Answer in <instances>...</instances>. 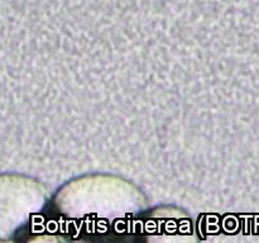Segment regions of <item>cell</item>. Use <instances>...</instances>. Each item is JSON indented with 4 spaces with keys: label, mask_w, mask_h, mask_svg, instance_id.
Segmentation results:
<instances>
[{
    "label": "cell",
    "mask_w": 259,
    "mask_h": 243,
    "mask_svg": "<svg viewBox=\"0 0 259 243\" xmlns=\"http://www.w3.org/2000/svg\"><path fill=\"white\" fill-rule=\"evenodd\" d=\"M18 185L9 176H0V239L8 238L15 227Z\"/></svg>",
    "instance_id": "obj_1"
}]
</instances>
